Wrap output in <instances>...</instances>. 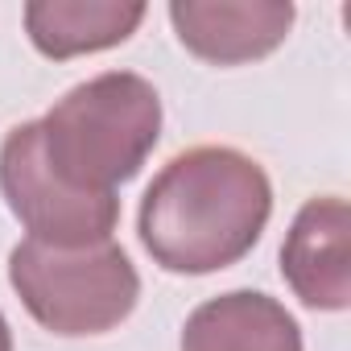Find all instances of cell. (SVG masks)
<instances>
[{"instance_id": "6da1fadb", "label": "cell", "mask_w": 351, "mask_h": 351, "mask_svg": "<svg viewBox=\"0 0 351 351\" xmlns=\"http://www.w3.org/2000/svg\"><path fill=\"white\" fill-rule=\"evenodd\" d=\"M273 215L261 161L232 145L178 153L141 199V244L169 273H219L244 261Z\"/></svg>"}, {"instance_id": "7a4b0ae2", "label": "cell", "mask_w": 351, "mask_h": 351, "mask_svg": "<svg viewBox=\"0 0 351 351\" xmlns=\"http://www.w3.org/2000/svg\"><path fill=\"white\" fill-rule=\"evenodd\" d=\"M161 136V95L132 71H108L66 91L42 120V157L75 191L116 195Z\"/></svg>"}, {"instance_id": "3957f363", "label": "cell", "mask_w": 351, "mask_h": 351, "mask_svg": "<svg viewBox=\"0 0 351 351\" xmlns=\"http://www.w3.org/2000/svg\"><path fill=\"white\" fill-rule=\"evenodd\" d=\"M9 285L46 330L66 339L120 326L141 298V277L116 240L87 248L21 240L9 252Z\"/></svg>"}, {"instance_id": "277c9868", "label": "cell", "mask_w": 351, "mask_h": 351, "mask_svg": "<svg viewBox=\"0 0 351 351\" xmlns=\"http://www.w3.org/2000/svg\"><path fill=\"white\" fill-rule=\"evenodd\" d=\"M0 191H5L9 211L29 232V240L50 248L104 244L112 240L120 219L116 195H87L54 178V169L42 157L38 120L9 128L5 145H0Z\"/></svg>"}, {"instance_id": "5b68a950", "label": "cell", "mask_w": 351, "mask_h": 351, "mask_svg": "<svg viewBox=\"0 0 351 351\" xmlns=\"http://www.w3.org/2000/svg\"><path fill=\"white\" fill-rule=\"evenodd\" d=\"M169 21L195 58L240 66L273 54L285 42L293 5L289 0H173Z\"/></svg>"}, {"instance_id": "8992f818", "label": "cell", "mask_w": 351, "mask_h": 351, "mask_svg": "<svg viewBox=\"0 0 351 351\" xmlns=\"http://www.w3.org/2000/svg\"><path fill=\"white\" fill-rule=\"evenodd\" d=\"M347 203L326 195L310 199L285 244H281V277L310 310H347L351 306V265H347Z\"/></svg>"}, {"instance_id": "52a82bcc", "label": "cell", "mask_w": 351, "mask_h": 351, "mask_svg": "<svg viewBox=\"0 0 351 351\" xmlns=\"http://www.w3.org/2000/svg\"><path fill=\"white\" fill-rule=\"evenodd\" d=\"M182 351H302V326L277 298L232 289L186 318Z\"/></svg>"}, {"instance_id": "ba28073f", "label": "cell", "mask_w": 351, "mask_h": 351, "mask_svg": "<svg viewBox=\"0 0 351 351\" xmlns=\"http://www.w3.org/2000/svg\"><path fill=\"white\" fill-rule=\"evenodd\" d=\"M141 21L145 5H120V0H34L25 5L29 42L58 62L120 46Z\"/></svg>"}, {"instance_id": "9c48e42d", "label": "cell", "mask_w": 351, "mask_h": 351, "mask_svg": "<svg viewBox=\"0 0 351 351\" xmlns=\"http://www.w3.org/2000/svg\"><path fill=\"white\" fill-rule=\"evenodd\" d=\"M0 351H13V330H9L5 314H0Z\"/></svg>"}]
</instances>
